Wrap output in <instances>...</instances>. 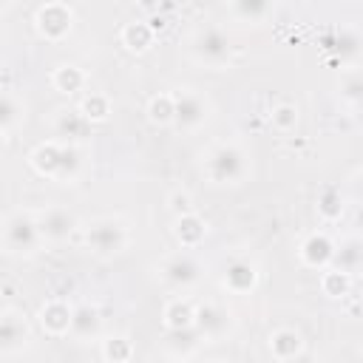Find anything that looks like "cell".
<instances>
[{"label": "cell", "instance_id": "cell-14", "mask_svg": "<svg viewBox=\"0 0 363 363\" xmlns=\"http://www.w3.org/2000/svg\"><path fill=\"white\" fill-rule=\"evenodd\" d=\"M102 329V315L94 303L82 301L74 306V315H71V335L79 337V340H94Z\"/></svg>", "mask_w": 363, "mask_h": 363}, {"label": "cell", "instance_id": "cell-27", "mask_svg": "<svg viewBox=\"0 0 363 363\" xmlns=\"http://www.w3.org/2000/svg\"><path fill=\"white\" fill-rule=\"evenodd\" d=\"M349 284H352V275L349 272H340V269H326L323 278H320V286L329 298H343L349 292Z\"/></svg>", "mask_w": 363, "mask_h": 363}, {"label": "cell", "instance_id": "cell-31", "mask_svg": "<svg viewBox=\"0 0 363 363\" xmlns=\"http://www.w3.org/2000/svg\"><path fill=\"white\" fill-rule=\"evenodd\" d=\"M295 122H298V111H295V105H278V108H272V125L278 128V130H292L295 128Z\"/></svg>", "mask_w": 363, "mask_h": 363}, {"label": "cell", "instance_id": "cell-15", "mask_svg": "<svg viewBox=\"0 0 363 363\" xmlns=\"http://www.w3.org/2000/svg\"><path fill=\"white\" fill-rule=\"evenodd\" d=\"M301 258H303V264H309V267H326V264H332V258H335V244H332V238H329L326 233H312V235L301 244Z\"/></svg>", "mask_w": 363, "mask_h": 363}, {"label": "cell", "instance_id": "cell-9", "mask_svg": "<svg viewBox=\"0 0 363 363\" xmlns=\"http://www.w3.org/2000/svg\"><path fill=\"white\" fill-rule=\"evenodd\" d=\"M204 340H218L233 329V315L221 303H201L196 306V323H193Z\"/></svg>", "mask_w": 363, "mask_h": 363}, {"label": "cell", "instance_id": "cell-35", "mask_svg": "<svg viewBox=\"0 0 363 363\" xmlns=\"http://www.w3.org/2000/svg\"><path fill=\"white\" fill-rule=\"evenodd\" d=\"M153 363H182V357H162V360H153Z\"/></svg>", "mask_w": 363, "mask_h": 363}, {"label": "cell", "instance_id": "cell-30", "mask_svg": "<svg viewBox=\"0 0 363 363\" xmlns=\"http://www.w3.org/2000/svg\"><path fill=\"white\" fill-rule=\"evenodd\" d=\"M102 352H105V357H108L111 363H128V360H130V354H133V346H130V340H128V337L116 335V337H108V340H105Z\"/></svg>", "mask_w": 363, "mask_h": 363}, {"label": "cell", "instance_id": "cell-10", "mask_svg": "<svg viewBox=\"0 0 363 363\" xmlns=\"http://www.w3.org/2000/svg\"><path fill=\"white\" fill-rule=\"evenodd\" d=\"M28 337H31V332H28L26 315L17 312V309H3V318H0V349H3V354L20 352L28 343Z\"/></svg>", "mask_w": 363, "mask_h": 363}, {"label": "cell", "instance_id": "cell-20", "mask_svg": "<svg viewBox=\"0 0 363 363\" xmlns=\"http://www.w3.org/2000/svg\"><path fill=\"white\" fill-rule=\"evenodd\" d=\"M201 340H204V337H201V332H199L196 326H187V329H167L164 346L173 352V357H187L190 352L199 349Z\"/></svg>", "mask_w": 363, "mask_h": 363}, {"label": "cell", "instance_id": "cell-11", "mask_svg": "<svg viewBox=\"0 0 363 363\" xmlns=\"http://www.w3.org/2000/svg\"><path fill=\"white\" fill-rule=\"evenodd\" d=\"M37 28L48 40H60L71 28V9L65 3H45L37 11Z\"/></svg>", "mask_w": 363, "mask_h": 363}, {"label": "cell", "instance_id": "cell-12", "mask_svg": "<svg viewBox=\"0 0 363 363\" xmlns=\"http://www.w3.org/2000/svg\"><path fill=\"white\" fill-rule=\"evenodd\" d=\"M255 284H258V269H255L252 261H247V258L227 261V267H224V286L230 292L244 295V292L255 289Z\"/></svg>", "mask_w": 363, "mask_h": 363}, {"label": "cell", "instance_id": "cell-7", "mask_svg": "<svg viewBox=\"0 0 363 363\" xmlns=\"http://www.w3.org/2000/svg\"><path fill=\"white\" fill-rule=\"evenodd\" d=\"M159 275L167 286L173 289H187L199 281L201 275V267L199 261L190 255V252H176V255H167L162 264H159Z\"/></svg>", "mask_w": 363, "mask_h": 363}, {"label": "cell", "instance_id": "cell-19", "mask_svg": "<svg viewBox=\"0 0 363 363\" xmlns=\"http://www.w3.org/2000/svg\"><path fill=\"white\" fill-rule=\"evenodd\" d=\"M173 233H176L179 244L190 250V247H199V244L204 241V235H207V224H204L196 213H187V216H179V218H176Z\"/></svg>", "mask_w": 363, "mask_h": 363}, {"label": "cell", "instance_id": "cell-34", "mask_svg": "<svg viewBox=\"0 0 363 363\" xmlns=\"http://www.w3.org/2000/svg\"><path fill=\"white\" fill-rule=\"evenodd\" d=\"M284 363H315V360H312V357H309L306 352H301L298 357H292V360H284Z\"/></svg>", "mask_w": 363, "mask_h": 363}, {"label": "cell", "instance_id": "cell-3", "mask_svg": "<svg viewBox=\"0 0 363 363\" xmlns=\"http://www.w3.org/2000/svg\"><path fill=\"white\" fill-rule=\"evenodd\" d=\"M43 244L37 216L26 210H11L3 221V247L11 255H34Z\"/></svg>", "mask_w": 363, "mask_h": 363}, {"label": "cell", "instance_id": "cell-28", "mask_svg": "<svg viewBox=\"0 0 363 363\" xmlns=\"http://www.w3.org/2000/svg\"><path fill=\"white\" fill-rule=\"evenodd\" d=\"M340 94L349 102H363V68H349L340 74Z\"/></svg>", "mask_w": 363, "mask_h": 363}, {"label": "cell", "instance_id": "cell-8", "mask_svg": "<svg viewBox=\"0 0 363 363\" xmlns=\"http://www.w3.org/2000/svg\"><path fill=\"white\" fill-rule=\"evenodd\" d=\"M37 224H40L43 241L62 244V241H68V235L77 230V216H74L68 207L51 204V207H45L43 213H37Z\"/></svg>", "mask_w": 363, "mask_h": 363}, {"label": "cell", "instance_id": "cell-16", "mask_svg": "<svg viewBox=\"0 0 363 363\" xmlns=\"http://www.w3.org/2000/svg\"><path fill=\"white\" fill-rule=\"evenodd\" d=\"M71 315H74V309H68V303L48 301L40 309V323L48 335H65V332H71Z\"/></svg>", "mask_w": 363, "mask_h": 363}, {"label": "cell", "instance_id": "cell-2", "mask_svg": "<svg viewBox=\"0 0 363 363\" xmlns=\"http://www.w3.org/2000/svg\"><path fill=\"white\" fill-rule=\"evenodd\" d=\"M204 170L216 184H238L250 173L247 150L235 142H218L204 156Z\"/></svg>", "mask_w": 363, "mask_h": 363}, {"label": "cell", "instance_id": "cell-33", "mask_svg": "<svg viewBox=\"0 0 363 363\" xmlns=\"http://www.w3.org/2000/svg\"><path fill=\"white\" fill-rule=\"evenodd\" d=\"M170 210L176 213V218L179 216H187L190 213V196L187 193H173L170 196Z\"/></svg>", "mask_w": 363, "mask_h": 363}, {"label": "cell", "instance_id": "cell-17", "mask_svg": "<svg viewBox=\"0 0 363 363\" xmlns=\"http://www.w3.org/2000/svg\"><path fill=\"white\" fill-rule=\"evenodd\" d=\"M332 267L349 275H357L363 269V238H346L340 241V247H335V258Z\"/></svg>", "mask_w": 363, "mask_h": 363}, {"label": "cell", "instance_id": "cell-22", "mask_svg": "<svg viewBox=\"0 0 363 363\" xmlns=\"http://www.w3.org/2000/svg\"><path fill=\"white\" fill-rule=\"evenodd\" d=\"M23 111H26V108H23V102L14 96V91H11V88H6V91H3V96H0V128H3V136H9V133H11V128L26 116Z\"/></svg>", "mask_w": 363, "mask_h": 363}, {"label": "cell", "instance_id": "cell-18", "mask_svg": "<svg viewBox=\"0 0 363 363\" xmlns=\"http://www.w3.org/2000/svg\"><path fill=\"white\" fill-rule=\"evenodd\" d=\"M269 352L284 363V360H292V357H298L301 352H303V340H301V332H295V329H275L272 335H269Z\"/></svg>", "mask_w": 363, "mask_h": 363}, {"label": "cell", "instance_id": "cell-6", "mask_svg": "<svg viewBox=\"0 0 363 363\" xmlns=\"http://www.w3.org/2000/svg\"><path fill=\"white\" fill-rule=\"evenodd\" d=\"M173 102H176V128H182V130H196V128H201L204 122H207V116H210V102L199 94V91H193V88H182V91H176L173 94Z\"/></svg>", "mask_w": 363, "mask_h": 363}, {"label": "cell", "instance_id": "cell-36", "mask_svg": "<svg viewBox=\"0 0 363 363\" xmlns=\"http://www.w3.org/2000/svg\"><path fill=\"white\" fill-rule=\"evenodd\" d=\"M354 108H357V119H360V122H363V102H357V105H354Z\"/></svg>", "mask_w": 363, "mask_h": 363}, {"label": "cell", "instance_id": "cell-1", "mask_svg": "<svg viewBox=\"0 0 363 363\" xmlns=\"http://www.w3.org/2000/svg\"><path fill=\"white\" fill-rule=\"evenodd\" d=\"M31 164L37 173H43L48 179L71 182V179H77V173L82 167V153L77 145H68V142H43L31 153Z\"/></svg>", "mask_w": 363, "mask_h": 363}, {"label": "cell", "instance_id": "cell-4", "mask_svg": "<svg viewBox=\"0 0 363 363\" xmlns=\"http://www.w3.org/2000/svg\"><path fill=\"white\" fill-rule=\"evenodd\" d=\"M128 224L122 218H113V216H105V218H96L94 224H88L85 230V244L96 252V255H116L128 247Z\"/></svg>", "mask_w": 363, "mask_h": 363}, {"label": "cell", "instance_id": "cell-32", "mask_svg": "<svg viewBox=\"0 0 363 363\" xmlns=\"http://www.w3.org/2000/svg\"><path fill=\"white\" fill-rule=\"evenodd\" d=\"M267 11H269L267 3H235V6H233V14L247 17V20H258V17H264Z\"/></svg>", "mask_w": 363, "mask_h": 363}, {"label": "cell", "instance_id": "cell-26", "mask_svg": "<svg viewBox=\"0 0 363 363\" xmlns=\"http://www.w3.org/2000/svg\"><path fill=\"white\" fill-rule=\"evenodd\" d=\"M79 111H82V116H85L88 122H102V119H108V113H111V102H108L105 94H88V96L82 99Z\"/></svg>", "mask_w": 363, "mask_h": 363}, {"label": "cell", "instance_id": "cell-25", "mask_svg": "<svg viewBox=\"0 0 363 363\" xmlns=\"http://www.w3.org/2000/svg\"><path fill=\"white\" fill-rule=\"evenodd\" d=\"M147 116L153 125H167L176 119V102H173V94H159L150 99L147 105Z\"/></svg>", "mask_w": 363, "mask_h": 363}, {"label": "cell", "instance_id": "cell-29", "mask_svg": "<svg viewBox=\"0 0 363 363\" xmlns=\"http://www.w3.org/2000/svg\"><path fill=\"white\" fill-rule=\"evenodd\" d=\"M318 213L326 218V221H337L343 216V199L335 187H326L320 196H318Z\"/></svg>", "mask_w": 363, "mask_h": 363}, {"label": "cell", "instance_id": "cell-21", "mask_svg": "<svg viewBox=\"0 0 363 363\" xmlns=\"http://www.w3.org/2000/svg\"><path fill=\"white\" fill-rule=\"evenodd\" d=\"M196 323V306L187 298H173L164 306V326L167 329H187Z\"/></svg>", "mask_w": 363, "mask_h": 363}, {"label": "cell", "instance_id": "cell-5", "mask_svg": "<svg viewBox=\"0 0 363 363\" xmlns=\"http://www.w3.org/2000/svg\"><path fill=\"white\" fill-rule=\"evenodd\" d=\"M190 54L210 65V68H221L230 62V54H233V45H230V37L224 34V28L218 26H204L193 34L190 40Z\"/></svg>", "mask_w": 363, "mask_h": 363}, {"label": "cell", "instance_id": "cell-24", "mask_svg": "<svg viewBox=\"0 0 363 363\" xmlns=\"http://www.w3.org/2000/svg\"><path fill=\"white\" fill-rule=\"evenodd\" d=\"M122 40H125V45L130 51H139L142 54L153 43V26H147V23H128L125 31H122Z\"/></svg>", "mask_w": 363, "mask_h": 363}, {"label": "cell", "instance_id": "cell-13", "mask_svg": "<svg viewBox=\"0 0 363 363\" xmlns=\"http://www.w3.org/2000/svg\"><path fill=\"white\" fill-rule=\"evenodd\" d=\"M88 128H91V122L82 116L79 108H62V111L57 113V119H54L57 136H60L62 142H68V145H77L79 139H85Z\"/></svg>", "mask_w": 363, "mask_h": 363}, {"label": "cell", "instance_id": "cell-23", "mask_svg": "<svg viewBox=\"0 0 363 363\" xmlns=\"http://www.w3.org/2000/svg\"><path fill=\"white\" fill-rule=\"evenodd\" d=\"M51 82H54V88L62 91V94H77V91H82V85H85V74H82L77 65H60V68L51 74Z\"/></svg>", "mask_w": 363, "mask_h": 363}]
</instances>
